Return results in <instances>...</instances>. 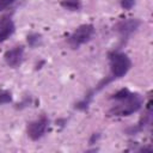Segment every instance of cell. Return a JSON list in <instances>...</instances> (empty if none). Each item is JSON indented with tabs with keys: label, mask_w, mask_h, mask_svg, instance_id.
<instances>
[{
	"label": "cell",
	"mask_w": 153,
	"mask_h": 153,
	"mask_svg": "<svg viewBox=\"0 0 153 153\" xmlns=\"http://www.w3.org/2000/svg\"><path fill=\"white\" fill-rule=\"evenodd\" d=\"M110 60V68H111V75L112 78H121L123 76L130 68L131 62L129 57L123 53H111L109 55Z\"/></svg>",
	"instance_id": "2"
},
{
	"label": "cell",
	"mask_w": 153,
	"mask_h": 153,
	"mask_svg": "<svg viewBox=\"0 0 153 153\" xmlns=\"http://www.w3.org/2000/svg\"><path fill=\"white\" fill-rule=\"evenodd\" d=\"M62 6L69 10H78L80 7V0H63Z\"/></svg>",
	"instance_id": "8"
},
{
	"label": "cell",
	"mask_w": 153,
	"mask_h": 153,
	"mask_svg": "<svg viewBox=\"0 0 153 153\" xmlns=\"http://www.w3.org/2000/svg\"><path fill=\"white\" fill-rule=\"evenodd\" d=\"M114 98L120 100V103L111 109V114L116 116H128L135 111H137L141 106V99L137 94L130 93L128 90L123 88L114 94Z\"/></svg>",
	"instance_id": "1"
},
{
	"label": "cell",
	"mask_w": 153,
	"mask_h": 153,
	"mask_svg": "<svg viewBox=\"0 0 153 153\" xmlns=\"http://www.w3.org/2000/svg\"><path fill=\"white\" fill-rule=\"evenodd\" d=\"M14 32V24L11 18L2 17L0 18V43L7 39Z\"/></svg>",
	"instance_id": "6"
},
{
	"label": "cell",
	"mask_w": 153,
	"mask_h": 153,
	"mask_svg": "<svg viewBox=\"0 0 153 153\" xmlns=\"http://www.w3.org/2000/svg\"><path fill=\"white\" fill-rule=\"evenodd\" d=\"M23 56H24L23 47H16V48L6 51L5 61L11 67H18L22 63V61H23Z\"/></svg>",
	"instance_id": "5"
},
{
	"label": "cell",
	"mask_w": 153,
	"mask_h": 153,
	"mask_svg": "<svg viewBox=\"0 0 153 153\" xmlns=\"http://www.w3.org/2000/svg\"><path fill=\"white\" fill-rule=\"evenodd\" d=\"M139 26V22L137 20H127V22H122L118 24L117 30L124 35H128L130 32H133L136 27Z\"/></svg>",
	"instance_id": "7"
},
{
	"label": "cell",
	"mask_w": 153,
	"mask_h": 153,
	"mask_svg": "<svg viewBox=\"0 0 153 153\" xmlns=\"http://www.w3.org/2000/svg\"><path fill=\"white\" fill-rule=\"evenodd\" d=\"M47 127H48V120L45 117H42L39 120L31 122L27 126V134L32 140H38L44 135Z\"/></svg>",
	"instance_id": "4"
},
{
	"label": "cell",
	"mask_w": 153,
	"mask_h": 153,
	"mask_svg": "<svg viewBox=\"0 0 153 153\" xmlns=\"http://www.w3.org/2000/svg\"><path fill=\"white\" fill-rule=\"evenodd\" d=\"M16 0H0V12L4 11L6 7H8L11 4H13Z\"/></svg>",
	"instance_id": "11"
},
{
	"label": "cell",
	"mask_w": 153,
	"mask_h": 153,
	"mask_svg": "<svg viewBox=\"0 0 153 153\" xmlns=\"http://www.w3.org/2000/svg\"><path fill=\"white\" fill-rule=\"evenodd\" d=\"M11 100H12V97L10 92L7 91L0 92V104H6V103H10Z\"/></svg>",
	"instance_id": "9"
},
{
	"label": "cell",
	"mask_w": 153,
	"mask_h": 153,
	"mask_svg": "<svg viewBox=\"0 0 153 153\" xmlns=\"http://www.w3.org/2000/svg\"><path fill=\"white\" fill-rule=\"evenodd\" d=\"M93 26L91 24H84V25H80L69 37L68 42L69 44L73 47V48H78L80 47L81 44L88 42L93 35Z\"/></svg>",
	"instance_id": "3"
},
{
	"label": "cell",
	"mask_w": 153,
	"mask_h": 153,
	"mask_svg": "<svg viewBox=\"0 0 153 153\" xmlns=\"http://www.w3.org/2000/svg\"><path fill=\"white\" fill-rule=\"evenodd\" d=\"M134 5V0H121V6L124 10H130Z\"/></svg>",
	"instance_id": "10"
},
{
	"label": "cell",
	"mask_w": 153,
	"mask_h": 153,
	"mask_svg": "<svg viewBox=\"0 0 153 153\" xmlns=\"http://www.w3.org/2000/svg\"><path fill=\"white\" fill-rule=\"evenodd\" d=\"M38 41H39V36L38 35H31V36L27 37V42L31 45H35L36 43H38Z\"/></svg>",
	"instance_id": "12"
}]
</instances>
